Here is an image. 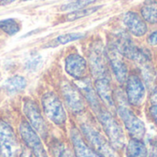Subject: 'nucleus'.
<instances>
[{
	"label": "nucleus",
	"mask_w": 157,
	"mask_h": 157,
	"mask_svg": "<svg viewBox=\"0 0 157 157\" xmlns=\"http://www.w3.org/2000/svg\"><path fill=\"white\" fill-rule=\"evenodd\" d=\"M151 100L155 105H157V88L153 92L152 97H151Z\"/></svg>",
	"instance_id": "nucleus-29"
},
{
	"label": "nucleus",
	"mask_w": 157,
	"mask_h": 157,
	"mask_svg": "<svg viewBox=\"0 0 157 157\" xmlns=\"http://www.w3.org/2000/svg\"><path fill=\"white\" fill-rule=\"evenodd\" d=\"M40 62H41L40 56H32L31 58H29L27 61L26 67L29 70H35L39 66V64L40 63Z\"/></svg>",
	"instance_id": "nucleus-25"
},
{
	"label": "nucleus",
	"mask_w": 157,
	"mask_h": 157,
	"mask_svg": "<svg viewBox=\"0 0 157 157\" xmlns=\"http://www.w3.org/2000/svg\"><path fill=\"white\" fill-rule=\"evenodd\" d=\"M143 17L151 24L157 23V2L151 0L146 2L142 7Z\"/></svg>",
	"instance_id": "nucleus-19"
},
{
	"label": "nucleus",
	"mask_w": 157,
	"mask_h": 157,
	"mask_svg": "<svg viewBox=\"0 0 157 157\" xmlns=\"http://www.w3.org/2000/svg\"><path fill=\"white\" fill-rule=\"evenodd\" d=\"M19 133L33 155L35 157H48L47 153L43 147V144L37 134V132L28 123L27 121H22L19 126Z\"/></svg>",
	"instance_id": "nucleus-7"
},
{
	"label": "nucleus",
	"mask_w": 157,
	"mask_h": 157,
	"mask_svg": "<svg viewBox=\"0 0 157 157\" xmlns=\"http://www.w3.org/2000/svg\"><path fill=\"white\" fill-rule=\"evenodd\" d=\"M59 157H75V156L73 155V153H72L71 151H69V150H63V151L61 153V155H60V156Z\"/></svg>",
	"instance_id": "nucleus-28"
},
{
	"label": "nucleus",
	"mask_w": 157,
	"mask_h": 157,
	"mask_svg": "<svg viewBox=\"0 0 157 157\" xmlns=\"http://www.w3.org/2000/svg\"><path fill=\"white\" fill-rule=\"evenodd\" d=\"M97 93L101 100L109 107H114V98H113V92L110 86V84L107 78H98L95 84Z\"/></svg>",
	"instance_id": "nucleus-16"
},
{
	"label": "nucleus",
	"mask_w": 157,
	"mask_h": 157,
	"mask_svg": "<svg viewBox=\"0 0 157 157\" xmlns=\"http://www.w3.org/2000/svg\"><path fill=\"white\" fill-rule=\"evenodd\" d=\"M145 96V88L142 80L135 75H132L127 82V98L130 104L139 106L143 103Z\"/></svg>",
	"instance_id": "nucleus-11"
},
{
	"label": "nucleus",
	"mask_w": 157,
	"mask_h": 157,
	"mask_svg": "<svg viewBox=\"0 0 157 157\" xmlns=\"http://www.w3.org/2000/svg\"><path fill=\"white\" fill-rule=\"evenodd\" d=\"M0 29L4 30L8 35H14L17 33L20 29L19 24L13 18H8L0 21Z\"/></svg>",
	"instance_id": "nucleus-21"
},
{
	"label": "nucleus",
	"mask_w": 157,
	"mask_h": 157,
	"mask_svg": "<svg viewBox=\"0 0 157 157\" xmlns=\"http://www.w3.org/2000/svg\"><path fill=\"white\" fill-rule=\"evenodd\" d=\"M42 107L47 118L56 125H63L66 121V113L58 97L52 93H46L42 97Z\"/></svg>",
	"instance_id": "nucleus-4"
},
{
	"label": "nucleus",
	"mask_w": 157,
	"mask_h": 157,
	"mask_svg": "<svg viewBox=\"0 0 157 157\" xmlns=\"http://www.w3.org/2000/svg\"><path fill=\"white\" fill-rule=\"evenodd\" d=\"M27 86V81L20 75H15L5 83V88L8 93L14 94L22 91Z\"/></svg>",
	"instance_id": "nucleus-20"
},
{
	"label": "nucleus",
	"mask_w": 157,
	"mask_h": 157,
	"mask_svg": "<svg viewBox=\"0 0 157 157\" xmlns=\"http://www.w3.org/2000/svg\"><path fill=\"white\" fill-rule=\"evenodd\" d=\"M16 0H0V5L1 6H5V5H9L11 3H13Z\"/></svg>",
	"instance_id": "nucleus-30"
},
{
	"label": "nucleus",
	"mask_w": 157,
	"mask_h": 157,
	"mask_svg": "<svg viewBox=\"0 0 157 157\" xmlns=\"http://www.w3.org/2000/svg\"><path fill=\"white\" fill-rule=\"evenodd\" d=\"M71 139L76 157H102L84 142L81 135L75 129L71 132Z\"/></svg>",
	"instance_id": "nucleus-15"
},
{
	"label": "nucleus",
	"mask_w": 157,
	"mask_h": 157,
	"mask_svg": "<svg viewBox=\"0 0 157 157\" xmlns=\"http://www.w3.org/2000/svg\"><path fill=\"white\" fill-rule=\"evenodd\" d=\"M99 8H100V6H94V7H90V8H80L77 10H74L73 12L69 13L66 16V19L68 21H73V20L89 16V15L93 14L94 12H96Z\"/></svg>",
	"instance_id": "nucleus-22"
},
{
	"label": "nucleus",
	"mask_w": 157,
	"mask_h": 157,
	"mask_svg": "<svg viewBox=\"0 0 157 157\" xmlns=\"http://www.w3.org/2000/svg\"><path fill=\"white\" fill-rule=\"evenodd\" d=\"M62 93L68 108L73 112L78 113L84 109L85 104L81 93L69 82L62 84Z\"/></svg>",
	"instance_id": "nucleus-10"
},
{
	"label": "nucleus",
	"mask_w": 157,
	"mask_h": 157,
	"mask_svg": "<svg viewBox=\"0 0 157 157\" xmlns=\"http://www.w3.org/2000/svg\"><path fill=\"white\" fill-rule=\"evenodd\" d=\"M148 42H149V44H151V45H157V31H155V32H153L150 36H149V38H148Z\"/></svg>",
	"instance_id": "nucleus-26"
},
{
	"label": "nucleus",
	"mask_w": 157,
	"mask_h": 157,
	"mask_svg": "<svg viewBox=\"0 0 157 157\" xmlns=\"http://www.w3.org/2000/svg\"><path fill=\"white\" fill-rule=\"evenodd\" d=\"M89 63L91 71L95 76L98 78H106L108 74L106 66V56L105 51L101 44H96L91 48L89 53Z\"/></svg>",
	"instance_id": "nucleus-9"
},
{
	"label": "nucleus",
	"mask_w": 157,
	"mask_h": 157,
	"mask_svg": "<svg viewBox=\"0 0 157 157\" xmlns=\"http://www.w3.org/2000/svg\"><path fill=\"white\" fill-rule=\"evenodd\" d=\"M95 0H75L73 2H70L68 4H64L62 6L61 9L63 11H67V10H77L80 9L86 5L94 2Z\"/></svg>",
	"instance_id": "nucleus-24"
},
{
	"label": "nucleus",
	"mask_w": 157,
	"mask_h": 157,
	"mask_svg": "<svg viewBox=\"0 0 157 157\" xmlns=\"http://www.w3.org/2000/svg\"><path fill=\"white\" fill-rule=\"evenodd\" d=\"M20 148L13 129L0 121V157H17Z\"/></svg>",
	"instance_id": "nucleus-5"
},
{
	"label": "nucleus",
	"mask_w": 157,
	"mask_h": 157,
	"mask_svg": "<svg viewBox=\"0 0 157 157\" xmlns=\"http://www.w3.org/2000/svg\"><path fill=\"white\" fill-rule=\"evenodd\" d=\"M24 113L26 117L28 118L31 127L42 137L47 136V126L44 121V119L39 109V107L36 105V103L32 100L27 99L24 102L23 107Z\"/></svg>",
	"instance_id": "nucleus-8"
},
{
	"label": "nucleus",
	"mask_w": 157,
	"mask_h": 157,
	"mask_svg": "<svg viewBox=\"0 0 157 157\" xmlns=\"http://www.w3.org/2000/svg\"><path fill=\"white\" fill-rule=\"evenodd\" d=\"M86 61L77 53L70 54L65 59V71L75 79L83 78L86 75Z\"/></svg>",
	"instance_id": "nucleus-12"
},
{
	"label": "nucleus",
	"mask_w": 157,
	"mask_h": 157,
	"mask_svg": "<svg viewBox=\"0 0 157 157\" xmlns=\"http://www.w3.org/2000/svg\"><path fill=\"white\" fill-rule=\"evenodd\" d=\"M118 114L122 120L127 131L133 139H143L145 134L144 123L125 105L118 106Z\"/></svg>",
	"instance_id": "nucleus-6"
},
{
	"label": "nucleus",
	"mask_w": 157,
	"mask_h": 157,
	"mask_svg": "<svg viewBox=\"0 0 157 157\" xmlns=\"http://www.w3.org/2000/svg\"><path fill=\"white\" fill-rule=\"evenodd\" d=\"M24 1H28V0H24Z\"/></svg>",
	"instance_id": "nucleus-32"
},
{
	"label": "nucleus",
	"mask_w": 157,
	"mask_h": 157,
	"mask_svg": "<svg viewBox=\"0 0 157 157\" xmlns=\"http://www.w3.org/2000/svg\"><path fill=\"white\" fill-rule=\"evenodd\" d=\"M150 114L152 116V118L154 119V121L157 123V105H153L150 109H149Z\"/></svg>",
	"instance_id": "nucleus-27"
},
{
	"label": "nucleus",
	"mask_w": 157,
	"mask_h": 157,
	"mask_svg": "<svg viewBox=\"0 0 157 157\" xmlns=\"http://www.w3.org/2000/svg\"><path fill=\"white\" fill-rule=\"evenodd\" d=\"M20 157H31L30 154L29 153L28 150H23L22 153L20 154Z\"/></svg>",
	"instance_id": "nucleus-31"
},
{
	"label": "nucleus",
	"mask_w": 157,
	"mask_h": 157,
	"mask_svg": "<svg viewBox=\"0 0 157 157\" xmlns=\"http://www.w3.org/2000/svg\"><path fill=\"white\" fill-rule=\"evenodd\" d=\"M81 130L94 150L102 157H118L109 143L89 124H82Z\"/></svg>",
	"instance_id": "nucleus-3"
},
{
	"label": "nucleus",
	"mask_w": 157,
	"mask_h": 157,
	"mask_svg": "<svg viewBox=\"0 0 157 157\" xmlns=\"http://www.w3.org/2000/svg\"><path fill=\"white\" fill-rule=\"evenodd\" d=\"M123 22L129 31L135 36H143L147 31V26L144 19L134 12H127L124 15Z\"/></svg>",
	"instance_id": "nucleus-14"
},
{
	"label": "nucleus",
	"mask_w": 157,
	"mask_h": 157,
	"mask_svg": "<svg viewBox=\"0 0 157 157\" xmlns=\"http://www.w3.org/2000/svg\"><path fill=\"white\" fill-rule=\"evenodd\" d=\"M85 35L83 33H80V32H75V33H67V34H63V35H61L59 37H57L55 39V43L58 45H63V44H66V43H69L71 41H74V40H77L79 39H82Z\"/></svg>",
	"instance_id": "nucleus-23"
},
{
	"label": "nucleus",
	"mask_w": 157,
	"mask_h": 157,
	"mask_svg": "<svg viewBox=\"0 0 157 157\" xmlns=\"http://www.w3.org/2000/svg\"><path fill=\"white\" fill-rule=\"evenodd\" d=\"M98 113V120L109 137L111 146L115 149L122 148L125 144V136L121 125L109 112L99 109Z\"/></svg>",
	"instance_id": "nucleus-2"
},
{
	"label": "nucleus",
	"mask_w": 157,
	"mask_h": 157,
	"mask_svg": "<svg viewBox=\"0 0 157 157\" xmlns=\"http://www.w3.org/2000/svg\"><path fill=\"white\" fill-rule=\"evenodd\" d=\"M127 157H147V149L144 144L139 139H132L129 142L126 149Z\"/></svg>",
	"instance_id": "nucleus-18"
},
{
	"label": "nucleus",
	"mask_w": 157,
	"mask_h": 157,
	"mask_svg": "<svg viewBox=\"0 0 157 157\" xmlns=\"http://www.w3.org/2000/svg\"><path fill=\"white\" fill-rule=\"evenodd\" d=\"M107 55L109 60V63H110V65H111V68L113 70L116 79L120 83H124L125 80L127 79L128 70H127L126 64L121 59L118 51L111 45L107 52Z\"/></svg>",
	"instance_id": "nucleus-13"
},
{
	"label": "nucleus",
	"mask_w": 157,
	"mask_h": 157,
	"mask_svg": "<svg viewBox=\"0 0 157 157\" xmlns=\"http://www.w3.org/2000/svg\"><path fill=\"white\" fill-rule=\"evenodd\" d=\"M77 86L83 92L84 96L86 97V98L87 99V101L89 102V104L93 108V109L98 112L100 109V106H99L98 99L96 96V93L91 86L90 81L88 79H84V78L78 79Z\"/></svg>",
	"instance_id": "nucleus-17"
},
{
	"label": "nucleus",
	"mask_w": 157,
	"mask_h": 157,
	"mask_svg": "<svg viewBox=\"0 0 157 157\" xmlns=\"http://www.w3.org/2000/svg\"><path fill=\"white\" fill-rule=\"evenodd\" d=\"M112 46L119 53H121L128 59L135 62L137 61L144 65L150 61L149 55L144 52V50L137 47L126 33H119L114 40Z\"/></svg>",
	"instance_id": "nucleus-1"
}]
</instances>
